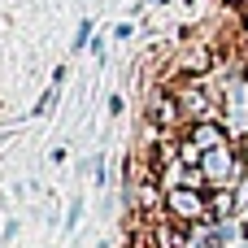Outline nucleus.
Here are the masks:
<instances>
[{
  "label": "nucleus",
  "instance_id": "nucleus-5",
  "mask_svg": "<svg viewBox=\"0 0 248 248\" xmlns=\"http://www.w3.org/2000/svg\"><path fill=\"white\" fill-rule=\"evenodd\" d=\"M87 35H92V22H83V26H78V35H74V48H83V44H87Z\"/></svg>",
  "mask_w": 248,
  "mask_h": 248
},
{
  "label": "nucleus",
  "instance_id": "nucleus-2",
  "mask_svg": "<svg viewBox=\"0 0 248 248\" xmlns=\"http://www.w3.org/2000/svg\"><path fill=\"white\" fill-rule=\"evenodd\" d=\"M187 140L201 148V153H214V148H227L231 140H227V126L218 122V118H205V122H192V131H187Z\"/></svg>",
  "mask_w": 248,
  "mask_h": 248
},
{
  "label": "nucleus",
  "instance_id": "nucleus-1",
  "mask_svg": "<svg viewBox=\"0 0 248 248\" xmlns=\"http://www.w3.org/2000/svg\"><path fill=\"white\" fill-rule=\"evenodd\" d=\"M166 218L179 222V227L209 222V196L205 192H192V187H170L166 192Z\"/></svg>",
  "mask_w": 248,
  "mask_h": 248
},
{
  "label": "nucleus",
  "instance_id": "nucleus-4",
  "mask_svg": "<svg viewBox=\"0 0 248 248\" xmlns=\"http://www.w3.org/2000/svg\"><path fill=\"white\" fill-rule=\"evenodd\" d=\"M57 87H61V83H52V87H48V92H44V100H39V105H35V113H48V109H52V105H57Z\"/></svg>",
  "mask_w": 248,
  "mask_h": 248
},
{
  "label": "nucleus",
  "instance_id": "nucleus-3",
  "mask_svg": "<svg viewBox=\"0 0 248 248\" xmlns=\"http://www.w3.org/2000/svg\"><path fill=\"white\" fill-rule=\"evenodd\" d=\"M240 209V192L235 187H209V222H231Z\"/></svg>",
  "mask_w": 248,
  "mask_h": 248
}]
</instances>
